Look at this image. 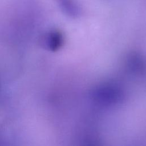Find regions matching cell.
Segmentation results:
<instances>
[{
	"instance_id": "cell-1",
	"label": "cell",
	"mask_w": 146,
	"mask_h": 146,
	"mask_svg": "<svg viewBox=\"0 0 146 146\" xmlns=\"http://www.w3.org/2000/svg\"><path fill=\"white\" fill-rule=\"evenodd\" d=\"M121 90L113 84H105L97 88L92 94V99L97 104L110 106L117 104L123 99Z\"/></svg>"
},
{
	"instance_id": "cell-2",
	"label": "cell",
	"mask_w": 146,
	"mask_h": 146,
	"mask_svg": "<svg viewBox=\"0 0 146 146\" xmlns=\"http://www.w3.org/2000/svg\"><path fill=\"white\" fill-rule=\"evenodd\" d=\"M64 44L63 34L58 30H52L46 34L41 39V44L44 48L56 51L59 50Z\"/></svg>"
},
{
	"instance_id": "cell-3",
	"label": "cell",
	"mask_w": 146,
	"mask_h": 146,
	"mask_svg": "<svg viewBox=\"0 0 146 146\" xmlns=\"http://www.w3.org/2000/svg\"><path fill=\"white\" fill-rule=\"evenodd\" d=\"M129 64L132 68L135 69V70H139V68H141L143 67L144 63L142 59L140 57L133 56L130 58Z\"/></svg>"
}]
</instances>
